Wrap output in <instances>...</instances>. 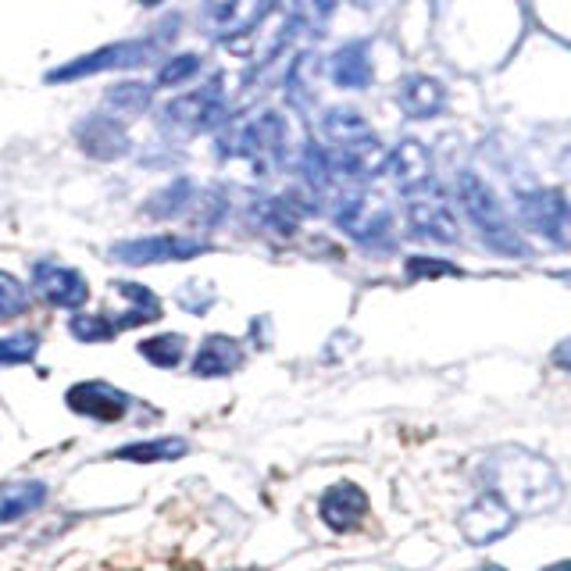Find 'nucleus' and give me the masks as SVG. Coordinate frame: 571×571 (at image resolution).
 <instances>
[{"mask_svg": "<svg viewBox=\"0 0 571 571\" xmlns=\"http://www.w3.org/2000/svg\"><path fill=\"white\" fill-rule=\"evenodd\" d=\"M482 479L486 493H493L514 518L550 511L561 500V479L550 468V461L518 447L489 453L482 465Z\"/></svg>", "mask_w": 571, "mask_h": 571, "instance_id": "f257e3e1", "label": "nucleus"}, {"mask_svg": "<svg viewBox=\"0 0 571 571\" xmlns=\"http://www.w3.org/2000/svg\"><path fill=\"white\" fill-rule=\"evenodd\" d=\"M457 197H461L471 225L479 228V236H482V243L489 251H497L503 257H526V239L514 233L508 211L500 207L497 193L489 190L479 175L465 172L461 183H457Z\"/></svg>", "mask_w": 571, "mask_h": 571, "instance_id": "f03ea898", "label": "nucleus"}, {"mask_svg": "<svg viewBox=\"0 0 571 571\" xmlns=\"http://www.w3.org/2000/svg\"><path fill=\"white\" fill-rule=\"evenodd\" d=\"M286 122L275 111H261L247 114V119H236L225 129V136L218 143L222 157H247L254 165H268V161H279L286 154Z\"/></svg>", "mask_w": 571, "mask_h": 571, "instance_id": "7ed1b4c3", "label": "nucleus"}, {"mask_svg": "<svg viewBox=\"0 0 571 571\" xmlns=\"http://www.w3.org/2000/svg\"><path fill=\"white\" fill-rule=\"evenodd\" d=\"M207 251V243L197 236H140V239H122L108 251L111 261L119 265H161V261H190L201 257Z\"/></svg>", "mask_w": 571, "mask_h": 571, "instance_id": "20e7f679", "label": "nucleus"}, {"mask_svg": "<svg viewBox=\"0 0 571 571\" xmlns=\"http://www.w3.org/2000/svg\"><path fill=\"white\" fill-rule=\"evenodd\" d=\"M225 119H228V108H225L218 79L186 96H175V101L165 108V125L183 129V133H207V129L222 125Z\"/></svg>", "mask_w": 571, "mask_h": 571, "instance_id": "39448f33", "label": "nucleus"}, {"mask_svg": "<svg viewBox=\"0 0 571 571\" xmlns=\"http://www.w3.org/2000/svg\"><path fill=\"white\" fill-rule=\"evenodd\" d=\"M407 201H411V204H407V225H411L415 236L436 239V243H457V239H461V228H457L450 201L436 190V183L426 186V190L407 193Z\"/></svg>", "mask_w": 571, "mask_h": 571, "instance_id": "423d86ee", "label": "nucleus"}, {"mask_svg": "<svg viewBox=\"0 0 571 571\" xmlns=\"http://www.w3.org/2000/svg\"><path fill=\"white\" fill-rule=\"evenodd\" d=\"M32 289H37L47 304L64 307V312H75V307H83L90 300L86 275L61 265V261H37V265H32Z\"/></svg>", "mask_w": 571, "mask_h": 571, "instance_id": "0eeeda50", "label": "nucleus"}, {"mask_svg": "<svg viewBox=\"0 0 571 571\" xmlns=\"http://www.w3.org/2000/svg\"><path fill=\"white\" fill-rule=\"evenodd\" d=\"M518 215L532 233L553 239L558 247L568 243V201L561 190H532L518 193Z\"/></svg>", "mask_w": 571, "mask_h": 571, "instance_id": "6e6552de", "label": "nucleus"}, {"mask_svg": "<svg viewBox=\"0 0 571 571\" xmlns=\"http://www.w3.org/2000/svg\"><path fill=\"white\" fill-rule=\"evenodd\" d=\"M275 0H204V26L211 37H239L268 19Z\"/></svg>", "mask_w": 571, "mask_h": 571, "instance_id": "1a4fd4ad", "label": "nucleus"}, {"mask_svg": "<svg viewBox=\"0 0 571 571\" xmlns=\"http://www.w3.org/2000/svg\"><path fill=\"white\" fill-rule=\"evenodd\" d=\"M146 54H151V43H114V47H101V51H93L86 58H79L72 64H61V69L47 72L51 83H69V79H79V75H96V72H111V69H133V64H143Z\"/></svg>", "mask_w": 571, "mask_h": 571, "instance_id": "9d476101", "label": "nucleus"}, {"mask_svg": "<svg viewBox=\"0 0 571 571\" xmlns=\"http://www.w3.org/2000/svg\"><path fill=\"white\" fill-rule=\"evenodd\" d=\"M457 521H461L465 540L476 543V547L497 543L500 536H508L514 529V514L503 508V503L493 493H479L476 503H468Z\"/></svg>", "mask_w": 571, "mask_h": 571, "instance_id": "9b49d317", "label": "nucleus"}, {"mask_svg": "<svg viewBox=\"0 0 571 571\" xmlns=\"http://www.w3.org/2000/svg\"><path fill=\"white\" fill-rule=\"evenodd\" d=\"M64 404H69L75 415H86L96 421H122L129 415V407H133L129 394H122V389H114L111 383H101V379L75 383L69 394H64Z\"/></svg>", "mask_w": 571, "mask_h": 571, "instance_id": "f8f14e48", "label": "nucleus"}, {"mask_svg": "<svg viewBox=\"0 0 571 571\" xmlns=\"http://www.w3.org/2000/svg\"><path fill=\"white\" fill-rule=\"evenodd\" d=\"M318 514L329 529L336 532H347V529H357L361 526V518L368 514V497L361 486L354 482H336L325 489V497L318 503Z\"/></svg>", "mask_w": 571, "mask_h": 571, "instance_id": "ddd939ff", "label": "nucleus"}, {"mask_svg": "<svg viewBox=\"0 0 571 571\" xmlns=\"http://www.w3.org/2000/svg\"><path fill=\"white\" fill-rule=\"evenodd\" d=\"M243 365V347L239 339L228 336H207L201 343L197 357H193V375L197 379H222V375H233Z\"/></svg>", "mask_w": 571, "mask_h": 571, "instance_id": "4468645a", "label": "nucleus"}, {"mask_svg": "<svg viewBox=\"0 0 571 571\" xmlns=\"http://www.w3.org/2000/svg\"><path fill=\"white\" fill-rule=\"evenodd\" d=\"M389 165L397 172V183L404 193L426 190L432 186V157L418 140H404L394 154H389Z\"/></svg>", "mask_w": 571, "mask_h": 571, "instance_id": "2eb2a0df", "label": "nucleus"}, {"mask_svg": "<svg viewBox=\"0 0 571 571\" xmlns=\"http://www.w3.org/2000/svg\"><path fill=\"white\" fill-rule=\"evenodd\" d=\"M79 140H83L86 154H93V157H119L129 146L122 125L108 119V114H96V119H90L86 125H79Z\"/></svg>", "mask_w": 571, "mask_h": 571, "instance_id": "dca6fc26", "label": "nucleus"}, {"mask_svg": "<svg viewBox=\"0 0 571 571\" xmlns=\"http://www.w3.org/2000/svg\"><path fill=\"white\" fill-rule=\"evenodd\" d=\"M397 101L407 114H415V119H429V114H436L439 108H443L447 93L443 86L436 83V79H426V75H415L407 79V83L400 86Z\"/></svg>", "mask_w": 571, "mask_h": 571, "instance_id": "f3484780", "label": "nucleus"}, {"mask_svg": "<svg viewBox=\"0 0 571 571\" xmlns=\"http://www.w3.org/2000/svg\"><path fill=\"white\" fill-rule=\"evenodd\" d=\"M47 500V486L43 482H11V486H0V526L8 521H19L29 511H37L40 503Z\"/></svg>", "mask_w": 571, "mask_h": 571, "instance_id": "a211bd4d", "label": "nucleus"}, {"mask_svg": "<svg viewBox=\"0 0 571 571\" xmlns=\"http://www.w3.org/2000/svg\"><path fill=\"white\" fill-rule=\"evenodd\" d=\"M333 79L343 90H361L371 79V61H368V43H350L343 47L333 61Z\"/></svg>", "mask_w": 571, "mask_h": 571, "instance_id": "6ab92c4d", "label": "nucleus"}, {"mask_svg": "<svg viewBox=\"0 0 571 571\" xmlns=\"http://www.w3.org/2000/svg\"><path fill=\"white\" fill-rule=\"evenodd\" d=\"M190 447L186 439H140V443H125L119 447L111 457H119V461H133V465H157V461H175V457H183Z\"/></svg>", "mask_w": 571, "mask_h": 571, "instance_id": "aec40b11", "label": "nucleus"}, {"mask_svg": "<svg viewBox=\"0 0 571 571\" xmlns=\"http://www.w3.org/2000/svg\"><path fill=\"white\" fill-rule=\"evenodd\" d=\"M136 350L143 361H151L154 368H179L183 365V354H186V339L179 333H161V336L143 339Z\"/></svg>", "mask_w": 571, "mask_h": 571, "instance_id": "412c9836", "label": "nucleus"}, {"mask_svg": "<svg viewBox=\"0 0 571 571\" xmlns=\"http://www.w3.org/2000/svg\"><path fill=\"white\" fill-rule=\"evenodd\" d=\"M146 104H151V90L143 83H122L108 90V108H114V114H140ZM114 114H108V119H114Z\"/></svg>", "mask_w": 571, "mask_h": 571, "instance_id": "4be33fe9", "label": "nucleus"}, {"mask_svg": "<svg viewBox=\"0 0 571 571\" xmlns=\"http://www.w3.org/2000/svg\"><path fill=\"white\" fill-rule=\"evenodd\" d=\"M26 312H29V289L14 275L0 272V322L19 318Z\"/></svg>", "mask_w": 571, "mask_h": 571, "instance_id": "5701e85b", "label": "nucleus"}, {"mask_svg": "<svg viewBox=\"0 0 571 571\" xmlns=\"http://www.w3.org/2000/svg\"><path fill=\"white\" fill-rule=\"evenodd\" d=\"M69 329H72V336L79 343H108V339L119 336V333H114L111 318H104V315H75L69 322Z\"/></svg>", "mask_w": 571, "mask_h": 571, "instance_id": "b1692460", "label": "nucleus"}, {"mask_svg": "<svg viewBox=\"0 0 571 571\" xmlns=\"http://www.w3.org/2000/svg\"><path fill=\"white\" fill-rule=\"evenodd\" d=\"M40 336L37 333H14L8 339H0V365H26L37 357Z\"/></svg>", "mask_w": 571, "mask_h": 571, "instance_id": "393cba45", "label": "nucleus"}, {"mask_svg": "<svg viewBox=\"0 0 571 571\" xmlns=\"http://www.w3.org/2000/svg\"><path fill=\"white\" fill-rule=\"evenodd\" d=\"M201 69V58H193V54H179L172 58L165 69L157 72V86H183L186 79H193Z\"/></svg>", "mask_w": 571, "mask_h": 571, "instance_id": "a878e982", "label": "nucleus"}, {"mask_svg": "<svg viewBox=\"0 0 571 571\" xmlns=\"http://www.w3.org/2000/svg\"><path fill=\"white\" fill-rule=\"evenodd\" d=\"M404 268L411 279H421V275H429V279H436V275H461L457 265H450V261H436V257H407Z\"/></svg>", "mask_w": 571, "mask_h": 571, "instance_id": "bb28decb", "label": "nucleus"}, {"mask_svg": "<svg viewBox=\"0 0 571 571\" xmlns=\"http://www.w3.org/2000/svg\"><path fill=\"white\" fill-rule=\"evenodd\" d=\"M547 571H568V561H558L553 568H547Z\"/></svg>", "mask_w": 571, "mask_h": 571, "instance_id": "cd10ccee", "label": "nucleus"}, {"mask_svg": "<svg viewBox=\"0 0 571 571\" xmlns=\"http://www.w3.org/2000/svg\"><path fill=\"white\" fill-rule=\"evenodd\" d=\"M479 571H503V568H497V564H486V568H479Z\"/></svg>", "mask_w": 571, "mask_h": 571, "instance_id": "c85d7f7f", "label": "nucleus"}, {"mask_svg": "<svg viewBox=\"0 0 571 571\" xmlns=\"http://www.w3.org/2000/svg\"><path fill=\"white\" fill-rule=\"evenodd\" d=\"M143 4H146V8H154V4H161V0H143Z\"/></svg>", "mask_w": 571, "mask_h": 571, "instance_id": "c756f323", "label": "nucleus"}]
</instances>
